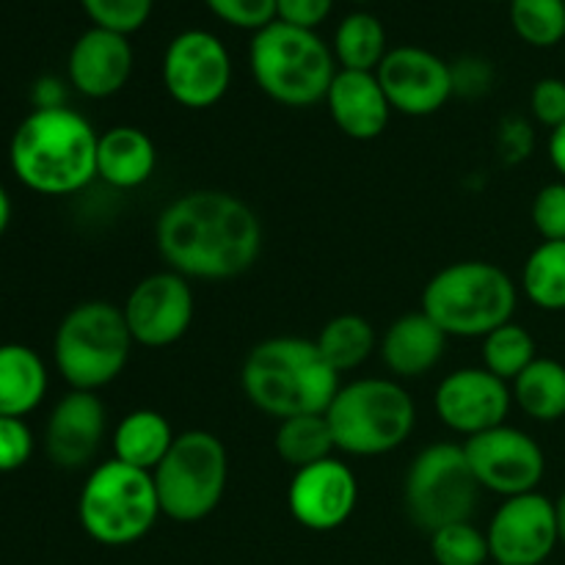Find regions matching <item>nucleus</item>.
I'll return each instance as SVG.
<instances>
[{"label": "nucleus", "instance_id": "1", "mask_svg": "<svg viewBox=\"0 0 565 565\" xmlns=\"http://www.w3.org/2000/svg\"><path fill=\"white\" fill-rule=\"evenodd\" d=\"M160 257L185 279L224 281L246 274L263 252V224L243 199L191 191L169 204L154 226Z\"/></svg>", "mask_w": 565, "mask_h": 565}, {"label": "nucleus", "instance_id": "2", "mask_svg": "<svg viewBox=\"0 0 565 565\" xmlns=\"http://www.w3.org/2000/svg\"><path fill=\"white\" fill-rule=\"evenodd\" d=\"M97 143L92 121L77 110L36 108L17 125L9 163L17 180L42 196H70L97 177Z\"/></svg>", "mask_w": 565, "mask_h": 565}, {"label": "nucleus", "instance_id": "3", "mask_svg": "<svg viewBox=\"0 0 565 565\" xmlns=\"http://www.w3.org/2000/svg\"><path fill=\"white\" fill-rule=\"evenodd\" d=\"M241 386L252 406L281 423L298 414H326L342 384L315 340L270 337L248 351Z\"/></svg>", "mask_w": 565, "mask_h": 565}, {"label": "nucleus", "instance_id": "4", "mask_svg": "<svg viewBox=\"0 0 565 565\" xmlns=\"http://www.w3.org/2000/svg\"><path fill=\"white\" fill-rule=\"evenodd\" d=\"M519 292L511 276L494 263L463 259L441 268L423 290V312L447 337L491 334L511 323Z\"/></svg>", "mask_w": 565, "mask_h": 565}, {"label": "nucleus", "instance_id": "5", "mask_svg": "<svg viewBox=\"0 0 565 565\" xmlns=\"http://www.w3.org/2000/svg\"><path fill=\"white\" fill-rule=\"evenodd\" d=\"M248 64L254 83L287 108H307L326 99L340 72L334 53L318 33L281 20L254 33Z\"/></svg>", "mask_w": 565, "mask_h": 565}, {"label": "nucleus", "instance_id": "6", "mask_svg": "<svg viewBox=\"0 0 565 565\" xmlns=\"http://www.w3.org/2000/svg\"><path fill=\"white\" fill-rule=\"evenodd\" d=\"M132 345L121 307L83 301L64 315L55 331V370L72 390L97 392L125 373Z\"/></svg>", "mask_w": 565, "mask_h": 565}, {"label": "nucleus", "instance_id": "7", "mask_svg": "<svg viewBox=\"0 0 565 565\" xmlns=\"http://www.w3.org/2000/svg\"><path fill=\"white\" fill-rule=\"evenodd\" d=\"M326 419L337 450L362 458L386 456L412 436L417 408L397 381L359 379L340 386Z\"/></svg>", "mask_w": 565, "mask_h": 565}, {"label": "nucleus", "instance_id": "8", "mask_svg": "<svg viewBox=\"0 0 565 565\" xmlns=\"http://www.w3.org/2000/svg\"><path fill=\"white\" fill-rule=\"evenodd\" d=\"M160 516L152 475L116 458L92 469L77 500L81 527L103 546L136 544L152 533Z\"/></svg>", "mask_w": 565, "mask_h": 565}, {"label": "nucleus", "instance_id": "9", "mask_svg": "<svg viewBox=\"0 0 565 565\" xmlns=\"http://www.w3.org/2000/svg\"><path fill=\"white\" fill-rule=\"evenodd\" d=\"M160 513L191 524L207 519L221 505L230 480L224 441L210 430L177 434L174 445L152 472Z\"/></svg>", "mask_w": 565, "mask_h": 565}, {"label": "nucleus", "instance_id": "10", "mask_svg": "<svg viewBox=\"0 0 565 565\" xmlns=\"http://www.w3.org/2000/svg\"><path fill=\"white\" fill-rule=\"evenodd\" d=\"M480 483L467 461L463 445L439 441L419 452L406 472L403 502L406 513L425 533L456 522H469Z\"/></svg>", "mask_w": 565, "mask_h": 565}, {"label": "nucleus", "instance_id": "11", "mask_svg": "<svg viewBox=\"0 0 565 565\" xmlns=\"http://www.w3.org/2000/svg\"><path fill=\"white\" fill-rule=\"evenodd\" d=\"M232 83V58L226 44L210 31H182L163 55V86L182 108L204 110L224 99Z\"/></svg>", "mask_w": 565, "mask_h": 565}, {"label": "nucleus", "instance_id": "12", "mask_svg": "<svg viewBox=\"0 0 565 565\" xmlns=\"http://www.w3.org/2000/svg\"><path fill=\"white\" fill-rule=\"evenodd\" d=\"M463 452L480 489L500 497L539 491L546 472V458L539 441L513 425H497L463 441Z\"/></svg>", "mask_w": 565, "mask_h": 565}, {"label": "nucleus", "instance_id": "13", "mask_svg": "<svg viewBox=\"0 0 565 565\" xmlns=\"http://www.w3.org/2000/svg\"><path fill=\"white\" fill-rule=\"evenodd\" d=\"M132 342L143 348H169L188 334L196 301L185 276L174 270L149 274L138 281L121 307Z\"/></svg>", "mask_w": 565, "mask_h": 565}, {"label": "nucleus", "instance_id": "14", "mask_svg": "<svg viewBox=\"0 0 565 565\" xmlns=\"http://www.w3.org/2000/svg\"><path fill=\"white\" fill-rule=\"evenodd\" d=\"M486 539L500 565H541L561 544L555 502L539 491L508 497L491 516Z\"/></svg>", "mask_w": 565, "mask_h": 565}, {"label": "nucleus", "instance_id": "15", "mask_svg": "<svg viewBox=\"0 0 565 565\" xmlns=\"http://www.w3.org/2000/svg\"><path fill=\"white\" fill-rule=\"evenodd\" d=\"M392 110L403 116H434L456 94L452 66L425 47L403 44L386 53L375 70Z\"/></svg>", "mask_w": 565, "mask_h": 565}, {"label": "nucleus", "instance_id": "16", "mask_svg": "<svg viewBox=\"0 0 565 565\" xmlns=\"http://www.w3.org/2000/svg\"><path fill=\"white\" fill-rule=\"evenodd\" d=\"M359 483L353 469L334 456L312 467L296 469L287 489V508L301 527L331 533L356 511Z\"/></svg>", "mask_w": 565, "mask_h": 565}, {"label": "nucleus", "instance_id": "17", "mask_svg": "<svg viewBox=\"0 0 565 565\" xmlns=\"http://www.w3.org/2000/svg\"><path fill=\"white\" fill-rule=\"evenodd\" d=\"M511 403L513 392L508 381L497 379L486 367L456 370L441 381L434 397L441 423L467 439L505 425Z\"/></svg>", "mask_w": 565, "mask_h": 565}, {"label": "nucleus", "instance_id": "18", "mask_svg": "<svg viewBox=\"0 0 565 565\" xmlns=\"http://www.w3.org/2000/svg\"><path fill=\"white\" fill-rule=\"evenodd\" d=\"M105 406L97 392L70 390L58 403L44 428V447L55 467L81 469L97 456L105 436Z\"/></svg>", "mask_w": 565, "mask_h": 565}, {"label": "nucleus", "instance_id": "19", "mask_svg": "<svg viewBox=\"0 0 565 565\" xmlns=\"http://www.w3.org/2000/svg\"><path fill=\"white\" fill-rule=\"evenodd\" d=\"M70 83L92 99L119 94L132 75V44L125 33L88 28L72 44L66 61Z\"/></svg>", "mask_w": 565, "mask_h": 565}, {"label": "nucleus", "instance_id": "20", "mask_svg": "<svg viewBox=\"0 0 565 565\" xmlns=\"http://www.w3.org/2000/svg\"><path fill=\"white\" fill-rule=\"evenodd\" d=\"M326 103L342 136L353 141H373L390 125L392 105L375 72L340 70L326 94Z\"/></svg>", "mask_w": 565, "mask_h": 565}, {"label": "nucleus", "instance_id": "21", "mask_svg": "<svg viewBox=\"0 0 565 565\" xmlns=\"http://www.w3.org/2000/svg\"><path fill=\"white\" fill-rule=\"evenodd\" d=\"M447 334L419 309L401 315L381 340V359L397 379H419L445 356Z\"/></svg>", "mask_w": 565, "mask_h": 565}, {"label": "nucleus", "instance_id": "22", "mask_svg": "<svg viewBox=\"0 0 565 565\" xmlns=\"http://www.w3.org/2000/svg\"><path fill=\"white\" fill-rule=\"evenodd\" d=\"M154 166H158V149L141 127L116 125L99 136L97 177L108 185L132 191L152 177Z\"/></svg>", "mask_w": 565, "mask_h": 565}, {"label": "nucleus", "instance_id": "23", "mask_svg": "<svg viewBox=\"0 0 565 565\" xmlns=\"http://www.w3.org/2000/svg\"><path fill=\"white\" fill-rule=\"evenodd\" d=\"M47 395V367L33 348L0 345V417H25Z\"/></svg>", "mask_w": 565, "mask_h": 565}, {"label": "nucleus", "instance_id": "24", "mask_svg": "<svg viewBox=\"0 0 565 565\" xmlns=\"http://www.w3.org/2000/svg\"><path fill=\"white\" fill-rule=\"evenodd\" d=\"M177 434L171 430L169 419L152 408H138L119 419L114 430V458L132 469L152 475L166 452L174 445Z\"/></svg>", "mask_w": 565, "mask_h": 565}, {"label": "nucleus", "instance_id": "25", "mask_svg": "<svg viewBox=\"0 0 565 565\" xmlns=\"http://www.w3.org/2000/svg\"><path fill=\"white\" fill-rule=\"evenodd\" d=\"M513 401L535 423H557L565 417V364L557 359H535L511 384Z\"/></svg>", "mask_w": 565, "mask_h": 565}, {"label": "nucleus", "instance_id": "26", "mask_svg": "<svg viewBox=\"0 0 565 565\" xmlns=\"http://www.w3.org/2000/svg\"><path fill=\"white\" fill-rule=\"evenodd\" d=\"M375 329L367 318L362 315H337L329 323L320 329L315 337V345L323 353L326 362L337 370V373H351V370L362 367L375 351Z\"/></svg>", "mask_w": 565, "mask_h": 565}, {"label": "nucleus", "instance_id": "27", "mask_svg": "<svg viewBox=\"0 0 565 565\" xmlns=\"http://www.w3.org/2000/svg\"><path fill=\"white\" fill-rule=\"evenodd\" d=\"M337 64L353 72H375L386 58V31L379 17L370 11H353L340 22L334 33Z\"/></svg>", "mask_w": 565, "mask_h": 565}, {"label": "nucleus", "instance_id": "28", "mask_svg": "<svg viewBox=\"0 0 565 565\" xmlns=\"http://www.w3.org/2000/svg\"><path fill=\"white\" fill-rule=\"evenodd\" d=\"M274 445L281 461L292 469L326 461L337 450L326 414H298L281 419Z\"/></svg>", "mask_w": 565, "mask_h": 565}, {"label": "nucleus", "instance_id": "29", "mask_svg": "<svg viewBox=\"0 0 565 565\" xmlns=\"http://www.w3.org/2000/svg\"><path fill=\"white\" fill-rule=\"evenodd\" d=\"M530 301L546 312L565 309V241H544L533 248L522 270Z\"/></svg>", "mask_w": 565, "mask_h": 565}, {"label": "nucleus", "instance_id": "30", "mask_svg": "<svg viewBox=\"0 0 565 565\" xmlns=\"http://www.w3.org/2000/svg\"><path fill=\"white\" fill-rule=\"evenodd\" d=\"M535 359L539 353L533 334L513 320L483 337V367L508 384H513Z\"/></svg>", "mask_w": 565, "mask_h": 565}, {"label": "nucleus", "instance_id": "31", "mask_svg": "<svg viewBox=\"0 0 565 565\" xmlns=\"http://www.w3.org/2000/svg\"><path fill=\"white\" fill-rule=\"evenodd\" d=\"M511 22L533 47H555L565 39V0H511Z\"/></svg>", "mask_w": 565, "mask_h": 565}, {"label": "nucleus", "instance_id": "32", "mask_svg": "<svg viewBox=\"0 0 565 565\" xmlns=\"http://www.w3.org/2000/svg\"><path fill=\"white\" fill-rule=\"evenodd\" d=\"M430 555L439 565H483L491 552L486 533L472 522H456L430 533Z\"/></svg>", "mask_w": 565, "mask_h": 565}, {"label": "nucleus", "instance_id": "33", "mask_svg": "<svg viewBox=\"0 0 565 565\" xmlns=\"http://www.w3.org/2000/svg\"><path fill=\"white\" fill-rule=\"evenodd\" d=\"M81 6L92 17L94 28L130 36L147 25L154 0H81Z\"/></svg>", "mask_w": 565, "mask_h": 565}, {"label": "nucleus", "instance_id": "34", "mask_svg": "<svg viewBox=\"0 0 565 565\" xmlns=\"http://www.w3.org/2000/svg\"><path fill=\"white\" fill-rule=\"evenodd\" d=\"M204 3L232 28L263 31L265 25L276 22V0H204Z\"/></svg>", "mask_w": 565, "mask_h": 565}, {"label": "nucleus", "instance_id": "35", "mask_svg": "<svg viewBox=\"0 0 565 565\" xmlns=\"http://www.w3.org/2000/svg\"><path fill=\"white\" fill-rule=\"evenodd\" d=\"M530 215L544 241H565V182H550L541 188Z\"/></svg>", "mask_w": 565, "mask_h": 565}, {"label": "nucleus", "instance_id": "36", "mask_svg": "<svg viewBox=\"0 0 565 565\" xmlns=\"http://www.w3.org/2000/svg\"><path fill=\"white\" fill-rule=\"evenodd\" d=\"M33 456V434L20 417H0V472H17Z\"/></svg>", "mask_w": 565, "mask_h": 565}, {"label": "nucleus", "instance_id": "37", "mask_svg": "<svg viewBox=\"0 0 565 565\" xmlns=\"http://www.w3.org/2000/svg\"><path fill=\"white\" fill-rule=\"evenodd\" d=\"M530 110L550 130L565 125V81L544 77V81L535 83L533 94H530Z\"/></svg>", "mask_w": 565, "mask_h": 565}, {"label": "nucleus", "instance_id": "38", "mask_svg": "<svg viewBox=\"0 0 565 565\" xmlns=\"http://www.w3.org/2000/svg\"><path fill=\"white\" fill-rule=\"evenodd\" d=\"M334 9V0H276V20L298 28H315Z\"/></svg>", "mask_w": 565, "mask_h": 565}, {"label": "nucleus", "instance_id": "39", "mask_svg": "<svg viewBox=\"0 0 565 565\" xmlns=\"http://www.w3.org/2000/svg\"><path fill=\"white\" fill-rule=\"evenodd\" d=\"M497 141H500V154L505 158V163H519L533 152V127L519 116H511L502 121Z\"/></svg>", "mask_w": 565, "mask_h": 565}, {"label": "nucleus", "instance_id": "40", "mask_svg": "<svg viewBox=\"0 0 565 565\" xmlns=\"http://www.w3.org/2000/svg\"><path fill=\"white\" fill-rule=\"evenodd\" d=\"M491 86V66L489 61L480 58H463L452 66V88L463 97H478V94L489 92Z\"/></svg>", "mask_w": 565, "mask_h": 565}, {"label": "nucleus", "instance_id": "41", "mask_svg": "<svg viewBox=\"0 0 565 565\" xmlns=\"http://www.w3.org/2000/svg\"><path fill=\"white\" fill-rule=\"evenodd\" d=\"M550 160H552V166L561 171V177L565 180V125L557 127V130H552V136H550Z\"/></svg>", "mask_w": 565, "mask_h": 565}, {"label": "nucleus", "instance_id": "42", "mask_svg": "<svg viewBox=\"0 0 565 565\" xmlns=\"http://www.w3.org/2000/svg\"><path fill=\"white\" fill-rule=\"evenodd\" d=\"M9 221H11V199L6 193V188L0 185V235L9 230Z\"/></svg>", "mask_w": 565, "mask_h": 565}, {"label": "nucleus", "instance_id": "43", "mask_svg": "<svg viewBox=\"0 0 565 565\" xmlns=\"http://www.w3.org/2000/svg\"><path fill=\"white\" fill-rule=\"evenodd\" d=\"M555 519H557V539L565 546V491L561 494V500L555 502Z\"/></svg>", "mask_w": 565, "mask_h": 565}, {"label": "nucleus", "instance_id": "44", "mask_svg": "<svg viewBox=\"0 0 565 565\" xmlns=\"http://www.w3.org/2000/svg\"><path fill=\"white\" fill-rule=\"evenodd\" d=\"M353 3H373V0H353Z\"/></svg>", "mask_w": 565, "mask_h": 565}, {"label": "nucleus", "instance_id": "45", "mask_svg": "<svg viewBox=\"0 0 565 565\" xmlns=\"http://www.w3.org/2000/svg\"><path fill=\"white\" fill-rule=\"evenodd\" d=\"M494 3H500V0H494Z\"/></svg>", "mask_w": 565, "mask_h": 565}]
</instances>
